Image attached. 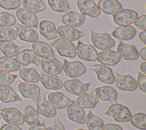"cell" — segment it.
<instances>
[{
    "label": "cell",
    "mask_w": 146,
    "mask_h": 130,
    "mask_svg": "<svg viewBox=\"0 0 146 130\" xmlns=\"http://www.w3.org/2000/svg\"><path fill=\"white\" fill-rule=\"evenodd\" d=\"M0 100L5 103L22 101L20 96L11 87L2 85H0Z\"/></svg>",
    "instance_id": "31"
},
{
    "label": "cell",
    "mask_w": 146,
    "mask_h": 130,
    "mask_svg": "<svg viewBox=\"0 0 146 130\" xmlns=\"http://www.w3.org/2000/svg\"><path fill=\"white\" fill-rule=\"evenodd\" d=\"M76 54L82 60L86 61H95L97 59L98 52L91 44H84L81 41H78L76 47Z\"/></svg>",
    "instance_id": "6"
},
{
    "label": "cell",
    "mask_w": 146,
    "mask_h": 130,
    "mask_svg": "<svg viewBox=\"0 0 146 130\" xmlns=\"http://www.w3.org/2000/svg\"><path fill=\"white\" fill-rule=\"evenodd\" d=\"M112 17L115 24L119 26H129L134 23L138 15L136 11L125 9L113 14Z\"/></svg>",
    "instance_id": "4"
},
{
    "label": "cell",
    "mask_w": 146,
    "mask_h": 130,
    "mask_svg": "<svg viewBox=\"0 0 146 130\" xmlns=\"http://www.w3.org/2000/svg\"><path fill=\"white\" fill-rule=\"evenodd\" d=\"M16 28L17 35L21 40L29 43H34L38 40V34L32 27L18 25Z\"/></svg>",
    "instance_id": "22"
},
{
    "label": "cell",
    "mask_w": 146,
    "mask_h": 130,
    "mask_svg": "<svg viewBox=\"0 0 146 130\" xmlns=\"http://www.w3.org/2000/svg\"><path fill=\"white\" fill-rule=\"evenodd\" d=\"M88 1H96V0H88Z\"/></svg>",
    "instance_id": "54"
},
{
    "label": "cell",
    "mask_w": 146,
    "mask_h": 130,
    "mask_svg": "<svg viewBox=\"0 0 146 130\" xmlns=\"http://www.w3.org/2000/svg\"><path fill=\"white\" fill-rule=\"evenodd\" d=\"M98 102V98L95 93L84 92L75 100V104L80 108H93Z\"/></svg>",
    "instance_id": "23"
},
{
    "label": "cell",
    "mask_w": 146,
    "mask_h": 130,
    "mask_svg": "<svg viewBox=\"0 0 146 130\" xmlns=\"http://www.w3.org/2000/svg\"><path fill=\"white\" fill-rule=\"evenodd\" d=\"M23 0H0V7L6 10L18 9L22 3Z\"/></svg>",
    "instance_id": "42"
},
{
    "label": "cell",
    "mask_w": 146,
    "mask_h": 130,
    "mask_svg": "<svg viewBox=\"0 0 146 130\" xmlns=\"http://www.w3.org/2000/svg\"><path fill=\"white\" fill-rule=\"evenodd\" d=\"M19 75L20 78L25 82L38 83L40 80V76L33 67L26 68L23 66L19 68Z\"/></svg>",
    "instance_id": "33"
},
{
    "label": "cell",
    "mask_w": 146,
    "mask_h": 130,
    "mask_svg": "<svg viewBox=\"0 0 146 130\" xmlns=\"http://www.w3.org/2000/svg\"><path fill=\"white\" fill-rule=\"evenodd\" d=\"M15 56L16 60L23 66H26L31 63L39 66L40 64L39 56L31 49H24Z\"/></svg>",
    "instance_id": "15"
},
{
    "label": "cell",
    "mask_w": 146,
    "mask_h": 130,
    "mask_svg": "<svg viewBox=\"0 0 146 130\" xmlns=\"http://www.w3.org/2000/svg\"><path fill=\"white\" fill-rule=\"evenodd\" d=\"M90 85V83H82L76 79L66 80L63 84L66 91L76 96H79L86 92Z\"/></svg>",
    "instance_id": "10"
},
{
    "label": "cell",
    "mask_w": 146,
    "mask_h": 130,
    "mask_svg": "<svg viewBox=\"0 0 146 130\" xmlns=\"http://www.w3.org/2000/svg\"><path fill=\"white\" fill-rule=\"evenodd\" d=\"M77 7L84 15L95 18L100 15V10L95 2L88 0H78Z\"/></svg>",
    "instance_id": "13"
},
{
    "label": "cell",
    "mask_w": 146,
    "mask_h": 130,
    "mask_svg": "<svg viewBox=\"0 0 146 130\" xmlns=\"http://www.w3.org/2000/svg\"><path fill=\"white\" fill-rule=\"evenodd\" d=\"M84 123L89 130H103L102 119L92 113L90 110L85 117Z\"/></svg>",
    "instance_id": "35"
},
{
    "label": "cell",
    "mask_w": 146,
    "mask_h": 130,
    "mask_svg": "<svg viewBox=\"0 0 146 130\" xmlns=\"http://www.w3.org/2000/svg\"><path fill=\"white\" fill-rule=\"evenodd\" d=\"M17 32L9 26L0 27V42L15 40L17 38Z\"/></svg>",
    "instance_id": "40"
},
{
    "label": "cell",
    "mask_w": 146,
    "mask_h": 130,
    "mask_svg": "<svg viewBox=\"0 0 146 130\" xmlns=\"http://www.w3.org/2000/svg\"><path fill=\"white\" fill-rule=\"evenodd\" d=\"M63 70L66 75L71 78L78 77L86 71L85 66L82 62L78 60L69 62L67 59H64Z\"/></svg>",
    "instance_id": "9"
},
{
    "label": "cell",
    "mask_w": 146,
    "mask_h": 130,
    "mask_svg": "<svg viewBox=\"0 0 146 130\" xmlns=\"http://www.w3.org/2000/svg\"><path fill=\"white\" fill-rule=\"evenodd\" d=\"M28 130H46V127L43 122L40 121V123L38 125L30 126Z\"/></svg>",
    "instance_id": "49"
},
{
    "label": "cell",
    "mask_w": 146,
    "mask_h": 130,
    "mask_svg": "<svg viewBox=\"0 0 146 130\" xmlns=\"http://www.w3.org/2000/svg\"><path fill=\"white\" fill-rule=\"evenodd\" d=\"M18 78V75L10 74L3 71L0 70V85L9 86L11 84Z\"/></svg>",
    "instance_id": "43"
},
{
    "label": "cell",
    "mask_w": 146,
    "mask_h": 130,
    "mask_svg": "<svg viewBox=\"0 0 146 130\" xmlns=\"http://www.w3.org/2000/svg\"><path fill=\"white\" fill-rule=\"evenodd\" d=\"M0 55H1V52H0Z\"/></svg>",
    "instance_id": "57"
},
{
    "label": "cell",
    "mask_w": 146,
    "mask_h": 130,
    "mask_svg": "<svg viewBox=\"0 0 146 130\" xmlns=\"http://www.w3.org/2000/svg\"><path fill=\"white\" fill-rule=\"evenodd\" d=\"M66 112L68 118L76 123L83 124L85 121V113L82 108L78 107L74 100L67 107Z\"/></svg>",
    "instance_id": "21"
},
{
    "label": "cell",
    "mask_w": 146,
    "mask_h": 130,
    "mask_svg": "<svg viewBox=\"0 0 146 130\" xmlns=\"http://www.w3.org/2000/svg\"><path fill=\"white\" fill-rule=\"evenodd\" d=\"M50 46L55 48L62 56L73 58L76 55L75 45L70 41L62 38H58L52 42L50 43Z\"/></svg>",
    "instance_id": "2"
},
{
    "label": "cell",
    "mask_w": 146,
    "mask_h": 130,
    "mask_svg": "<svg viewBox=\"0 0 146 130\" xmlns=\"http://www.w3.org/2000/svg\"><path fill=\"white\" fill-rule=\"evenodd\" d=\"M115 84L120 90L132 91L138 87L137 81L129 75H119L115 73Z\"/></svg>",
    "instance_id": "8"
},
{
    "label": "cell",
    "mask_w": 146,
    "mask_h": 130,
    "mask_svg": "<svg viewBox=\"0 0 146 130\" xmlns=\"http://www.w3.org/2000/svg\"><path fill=\"white\" fill-rule=\"evenodd\" d=\"M33 50L39 57L47 60L55 59L54 52L51 46L42 41H36L32 44Z\"/></svg>",
    "instance_id": "20"
},
{
    "label": "cell",
    "mask_w": 146,
    "mask_h": 130,
    "mask_svg": "<svg viewBox=\"0 0 146 130\" xmlns=\"http://www.w3.org/2000/svg\"><path fill=\"white\" fill-rule=\"evenodd\" d=\"M57 32L60 36L69 41L77 40L83 35L81 31L73 27L67 25L59 26Z\"/></svg>",
    "instance_id": "30"
},
{
    "label": "cell",
    "mask_w": 146,
    "mask_h": 130,
    "mask_svg": "<svg viewBox=\"0 0 146 130\" xmlns=\"http://www.w3.org/2000/svg\"><path fill=\"white\" fill-rule=\"evenodd\" d=\"M18 89L23 97L31 99L36 104L40 96V88L36 84L28 82H21L18 86Z\"/></svg>",
    "instance_id": "7"
},
{
    "label": "cell",
    "mask_w": 146,
    "mask_h": 130,
    "mask_svg": "<svg viewBox=\"0 0 146 130\" xmlns=\"http://www.w3.org/2000/svg\"><path fill=\"white\" fill-rule=\"evenodd\" d=\"M0 115L9 124L22 125L24 123V116L17 108L11 107L0 109Z\"/></svg>",
    "instance_id": "5"
},
{
    "label": "cell",
    "mask_w": 146,
    "mask_h": 130,
    "mask_svg": "<svg viewBox=\"0 0 146 130\" xmlns=\"http://www.w3.org/2000/svg\"><path fill=\"white\" fill-rule=\"evenodd\" d=\"M130 123L134 127L141 129H146V115L141 112L135 113L131 115L130 118Z\"/></svg>",
    "instance_id": "38"
},
{
    "label": "cell",
    "mask_w": 146,
    "mask_h": 130,
    "mask_svg": "<svg viewBox=\"0 0 146 130\" xmlns=\"http://www.w3.org/2000/svg\"><path fill=\"white\" fill-rule=\"evenodd\" d=\"M40 76V82L44 88L47 90H58L63 86V82L56 75L48 74L42 71Z\"/></svg>",
    "instance_id": "12"
},
{
    "label": "cell",
    "mask_w": 146,
    "mask_h": 130,
    "mask_svg": "<svg viewBox=\"0 0 146 130\" xmlns=\"http://www.w3.org/2000/svg\"><path fill=\"white\" fill-rule=\"evenodd\" d=\"M40 67L43 72L52 75L60 74L63 70V64L56 59H40Z\"/></svg>",
    "instance_id": "18"
},
{
    "label": "cell",
    "mask_w": 146,
    "mask_h": 130,
    "mask_svg": "<svg viewBox=\"0 0 146 130\" xmlns=\"http://www.w3.org/2000/svg\"><path fill=\"white\" fill-rule=\"evenodd\" d=\"M21 66L15 59L8 56L0 58V70L6 72H12L18 71Z\"/></svg>",
    "instance_id": "34"
},
{
    "label": "cell",
    "mask_w": 146,
    "mask_h": 130,
    "mask_svg": "<svg viewBox=\"0 0 146 130\" xmlns=\"http://www.w3.org/2000/svg\"><path fill=\"white\" fill-rule=\"evenodd\" d=\"M139 69L143 73V74H146V62H143L140 63L139 66Z\"/></svg>",
    "instance_id": "52"
},
{
    "label": "cell",
    "mask_w": 146,
    "mask_h": 130,
    "mask_svg": "<svg viewBox=\"0 0 146 130\" xmlns=\"http://www.w3.org/2000/svg\"><path fill=\"white\" fill-rule=\"evenodd\" d=\"M120 58L117 52L106 49L98 53L96 60L102 64L113 66L119 62Z\"/></svg>",
    "instance_id": "16"
},
{
    "label": "cell",
    "mask_w": 146,
    "mask_h": 130,
    "mask_svg": "<svg viewBox=\"0 0 146 130\" xmlns=\"http://www.w3.org/2000/svg\"><path fill=\"white\" fill-rule=\"evenodd\" d=\"M47 98L55 109L64 108L72 101L71 99L59 91L50 93L48 95Z\"/></svg>",
    "instance_id": "26"
},
{
    "label": "cell",
    "mask_w": 146,
    "mask_h": 130,
    "mask_svg": "<svg viewBox=\"0 0 146 130\" xmlns=\"http://www.w3.org/2000/svg\"><path fill=\"white\" fill-rule=\"evenodd\" d=\"M84 20L85 15L75 11L68 12L61 18V21L63 24L73 27H80L84 23Z\"/></svg>",
    "instance_id": "25"
},
{
    "label": "cell",
    "mask_w": 146,
    "mask_h": 130,
    "mask_svg": "<svg viewBox=\"0 0 146 130\" xmlns=\"http://www.w3.org/2000/svg\"><path fill=\"white\" fill-rule=\"evenodd\" d=\"M1 117H0V121H1Z\"/></svg>",
    "instance_id": "55"
},
{
    "label": "cell",
    "mask_w": 146,
    "mask_h": 130,
    "mask_svg": "<svg viewBox=\"0 0 146 130\" xmlns=\"http://www.w3.org/2000/svg\"><path fill=\"white\" fill-rule=\"evenodd\" d=\"M95 92L98 99L102 101H110L112 103H116L117 92L111 86H102L95 89Z\"/></svg>",
    "instance_id": "17"
},
{
    "label": "cell",
    "mask_w": 146,
    "mask_h": 130,
    "mask_svg": "<svg viewBox=\"0 0 146 130\" xmlns=\"http://www.w3.org/2000/svg\"><path fill=\"white\" fill-rule=\"evenodd\" d=\"M0 107H1V104H0Z\"/></svg>",
    "instance_id": "56"
},
{
    "label": "cell",
    "mask_w": 146,
    "mask_h": 130,
    "mask_svg": "<svg viewBox=\"0 0 146 130\" xmlns=\"http://www.w3.org/2000/svg\"><path fill=\"white\" fill-rule=\"evenodd\" d=\"M15 14L17 18L24 25L33 27H38V22L35 14L24 8L18 9Z\"/></svg>",
    "instance_id": "24"
},
{
    "label": "cell",
    "mask_w": 146,
    "mask_h": 130,
    "mask_svg": "<svg viewBox=\"0 0 146 130\" xmlns=\"http://www.w3.org/2000/svg\"><path fill=\"white\" fill-rule=\"evenodd\" d=\"M50 9L56 12L66 13L70 9L67 0H47Z\"/></svg>",
    "instance_id": "39"
},
{
    "label": "cell",
    "mask_w": 146,
    "mask_h": 130,
    "mask_svg": "<svg viewBox=\"0 0 146 130\" xmlns=\"http://www.w3.org/2000/svg\"><path fill=\"white\" fill-rule=\"evenodd\" d=\"M22 2L23 8L34 14L45 9V5L42 0H23Z\"/></svg>",
    "instance_id": "37"
},
{
    "label": "cell",
    "mask_w": 146,
    "mask_h": 130,
    "mask_svg": "<svg viewBox=\"0 0 146 130\" xmlns=\"http://www.w3.org/2000/svg\"><path fill=\"white\" fill-rule=\"evenodd\" d=\"M91 40L96 48L102 50L110 49L115 45L114 40L107 33H97L92 30Z\"/></svg>",
    "instance_id": "3"
},
{
    "label": "cell",
    "mask_w": 146,
    "mask_h": 130,
    "mask_svg": "<svg viewBox=\"0 0 146 130\" xmlns=\"http://www.w3.org/2000/svg\"><path fill=\"white\" fill-rule=\"evenodd\" d=\"M0 130H23L21 127L12 124H4L0 128Z\"/></svg>",
    "instance_id": "47"
},
{
    "label": "cell",
    "mask_w": 146,
    "mask_h": 130,
    "mask_svg": "<svg viewBox=\"0 0 146 130\" xmlns=\"http://www.w3.org/2000/svg\"><path fill=\"white\" fill-rule=\"evenodd\" d=\"M146 15L145 14L140 15L139 17H137L136 21L134 22L135 26L141 30H146Z\"/></svg>",
    "instance_id": "45"
},
{
    "label": "cell",
    "mask_w": 146,
    "mask_h": 130,
    "mask_svg": "<svg viewBox=\"0 0 146 130\" xmlns=\"http://www.w3.org/2000/svg\"><path fill=\"white\" fill-rule=\"evenodd\" d=\"M137 85L140 91L144 94L146 93V76L140 72H137Z\"/></svg>",
    "instance_id": "44"
},
{
    "label": "cell",
    "mask_w": 146,
    "mask_h": 130,
    "mask_svg": "<svg viewBox=\"0 0 146 130\" xmlns=\"http://www.w3.org/2000/svg\"><path fill=\"white\" fill-rule=\"evenodd\" d=\"M103 130H123L118 124L106 123L103 126Z\"/></svg>",
    "instance_id": "48"
},
{
    "label": "cell",
    "mask_w": 146,
    "mask_h": 130,
    "mask_svg": "<svg viewBox=\"0 0 146 130\" xmlns=\"http://www.w3.org/2000/svg\"><path fill=\"white\" fill-rule=\"evenodd\" d=\"M23 116L24 121L30 126L38 125L40 123L39 120L38 112L30 105H27L25 107Z\"/></svg>",
    "instance_id": "36"
},
{
    "label": "cell",
    "mask_w": 146,
    "mask_h": 130,
    "mask_svg": "<svg viewBox=\"0 0 146 130\" xmlns=\"http://www.w3.org/2000/svg\"><path fill=\"white\" fill-rule=\"evenodd\" d=\"M36 105L38 113L46 117L52 118L56 115V109L49 101L46 99L43 95L39 98Z\"/></svg>",
    "instance_id": "19"
},
{
    "label": "cell",
    "mask_w": 146,
    "mask_h": 130,
    "mask_svg": "<svg viewBox=\"0 0 146 130\" xmlns=\"http://www.w3.org/2000/svg\"><path fill=\"white\" fill-rule=\"evenodd\" d=\"M117 52L120 57L127 60H134L139 58V52L136 47L120 41L117 47Z\"/></svg>",
    "instance_id": "14"
},
{
    "label": "cell",
    "mask_w": 146,
    "mask_h": 130,
    "mask_svg": "<svg viewBox=\"0 0 146 130\" xmlns=\"http://www.w3.org/2000/svg\"><path fill=\"white\" fill-rule=\"evenodd\" d=\"M98 7L107 15L116 13L123 10L120 2L117 0H99Z\"/></svg>",
    "instance_id": "27"
},
{
    "label": "cell",
    "mask_w": 146,
    "mask_h": 130,
    "mask_svg": "<svg viewBox=\"0 0 146 130\" xmlns=\"http://www.w3.org/2000/svg\"><path fill=\"white\" fill-rule=\"evenodd\" d=\"M15 22L16 19L13 15L5 11L0 13V27L13 26Z\"/></svg>",
    "instance_id": "41"
},
{
    "label": "cell",
    "mask_w": 146,
    "mask_h": 130,
    "mask_svg": "<svg viewBox=\"0 0 146 130\" xmlns=\"http://www.w3.org/2000/svg\"><path fill=\"white\" fill-rule=\"evenodd\" d=\"M136 30L131 26H119L112 32L111 35L121 40H129L136 35Z\"/></svg>",
    "instance_id": "28"
},
{
    "label": "cell",
    "mask_w": 146,
    "mask_h": 130,
    "mask_svg": "<svg viewBox=\"0 0 146 130\" xmlns=\"http://www.w3.org/2000/svg\"><path fill=\"white\" fill-rule=\"evenodd\" d=\"M23 46L16 44L11 40L0 43V50L2 52L8 57H14L17 55L24 48Z\"/></svg>",
    "instance_id": "32"
},
{
    "label": "cell",
    "mask_w": 146,
    "mask_h": 130,
    "mask_svg": "<svg viewBox=\"0 0 146 130\" xmlns=\"http://www.w3.org/2000/svg\"><path fill=\"white\" fill-rule=\"evenodd\" d=\"M46 130H65V129L63 124L58 118H56L52 125L46 128Z\"/></svg>",
    "instance_id": "46"
},
{
    "label": "cell",
    "mask_w": 146,
    "mask_h": 130,
    "mask_svg": "<svg viewBox=\"0 0 146 130\" xmlns=\"http://www.w3.org/2000/svg\"><path fill=\"white\" fill-rule=\"evenodd\" d=\"M39 32L48 40L54 39L58 36L55 24L48 20H43L39 23Z\"/></svg>",
    "instance_id": "29"
},
{
    "label": "cell",
    "mask_w": 146,
    "mask_h": 130,
    "mask_svg": "<svg viewBox=\"0 0 146 130\" xmlns=\"http://www.w3.org/2000/svg\"><path fill=\"white\" fill-rule=\"evenodd\" d=\"M104 114L112 117L117 122H128L131 116V112L126 106L116 103L110 105Z\"/></svg>",
    "instance_id": "1"
},
{
    "label": "cell",
    "mask_w": 146,
    "mask_h": 130,
    "mask_svg": "<svg viewBox=\"0 0 146 130\" xmlns=\"http://www.w3.org/2000/svg\"><path fill=\"white\" fill-rule=\"evenodd\" d=\"M145 36H146V31H145V30H144V31L140 32L139 34V35H138L139 39L145 45L146 44Z\"/></svg>",
    "instance_id": "50"
},
{
    "label": "cell",
    "mask_w": 146,
    "mask_h": 130,
    "mask_svg": "<svg viewBox=\"0 0 146 130\" xmlns=\"http://www.w3.org/2000/svg\"><path fill=\"white\" fill-rule=\"evenodd\" d=\"M91 68L95 72L99 81L108 84L114 83L115 78L112 70L104 64L92 65Z\"/></svg>",
    "instance_id": "11"
},
{
    "label": "cell",
    "mask_w": 146,
    "mask_h": 130,
    "mask_svg": "<svg viewBox=\"0 0 146 130\" xmlns=\"http://www.w3.org/2000/svg\"><path fill=\"white\" fill-rule=\"evenodd\" d=\"M75 130H84V129H82V128H78V129H75Z\"/></svg>",
    "instance_id": "53"
},
{
    "label": "cell",
    "mask_w": 146,
    "mask_h": 130,
    "mask_svg": "<svg viewBox=\"0 0 146 130\" xmlns=\"http://www.w3.org/2000/svg\"><path fill=\"white\" fill-rule=\"evenodd\" d=\"M139 55H140L141 58L143 60H146V47H144L140 50Z\"/></svg>",
    "instance_id": "51"
}]
</instances>
